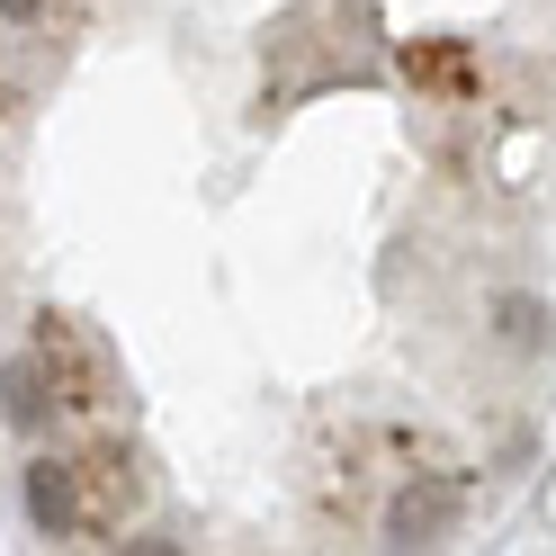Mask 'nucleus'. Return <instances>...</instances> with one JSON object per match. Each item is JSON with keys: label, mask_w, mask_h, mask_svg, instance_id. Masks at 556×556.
Segmentation results:
<instances>
[{"label": "nucleus", "mask_w": 556, "mask_h": 556, "mask_svg": "<svg viewBox=\"0 0 556 556\" xmlns=\"http://www.w3.org/2000/svg\"><path fill=\"white\" fill-rule=\"evenodd\" d=\"M135 503H144V476H135L126 440H90V448L27 467V511H37L46 539H109V530H126Z\"/></svg>", "instance_id": "obj_1"}, {"label": "nucleus", "mask_w": 556, "mask_h": 556, "mask_svg": "<svg viewBox=\"0 0 556 556\" xmlns=\"http://www.w3.org/2000/svg\"><path fill=\"white\" fill-rule=\"evenodd\" d=\"M27 359L46 368V395L63 404V413H99L117 387H109V359H99V341L73 324V315H37V341H27Z\"/></svg>", "instance_id": "obj_2"}, {"label": "nucleus", "mask_w": 556, "mask_h": 556, "mask_svg": "<svg viewBox=\"0 0 556 556\" xmlns=\"http://www.w3.org/2000/svg\"><path fill=\"white\" fill-rule=\"evenodd\" d=\"M448 520H458V476L448 467H413V484L387 503V539L395 547H431Z\"/></svg>", "instance_id": "obj_3"}, {"label": "nucleus", "mask_w": 556, "mask_h": 556, "mask_svg": "<svg viewBox=\"0 0 556 556\" xmlns=\"http://www.w3.org/2000/svg\"><path fill=\"white\" fill-rule=\"evenodd\" d=\"M404 81L431 90L440 109H467V99H476V54L448 46V37H422V46H404Z\"/></svg>", "instance_id": "obj_4"}, {"label": "nucleus", "mask_w": 556, "mask_h": 556, "mask_svg": "<svg viewBox=\"0 0 556 556\" xmlns=\"http://www.w3.org/2000/svg\"><path fill=\"white\" fill-rule=\"evenodd\" d=\"M0 413H10L18 431H37L46 413H54V395H46V368H37V359H10V368H0Z\"/></svg>", "instance_id": "obj_5"}, {"label": "nucleus", "mask_w": 556, "mask_h": 556, "mask_svg": "<svg viewBox=\"0 0 556 556\" xmlns=\"http://www.w3.org/2000/svg\"><path fill=\"white\" fill-rule=\"evenodd\" d=\"M494 332L511 341V351H539V341H547V315H539V296H503V305H494Z\"/></svg>", "instance_id": "obj_6"}, {"label": "nucleus", "mask_w": 556, "mask_h": 556, "mask_svg": "<svg viewBox=\"0 0 556 556\" xmlns=\"http://www.w3.org/2000/svg\"><path fill=\"white\" fill-rule=\"evenodd\" d=\"M0 18H10V27H37V18H46V0H0Z\"/></svg>", "instance_id": "obj_7"}]
</instances>
